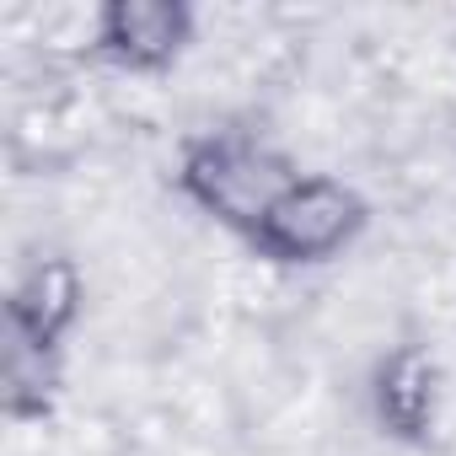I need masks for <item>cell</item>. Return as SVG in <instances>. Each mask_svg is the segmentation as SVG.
<instances>
[{"label": "cell", "mask_w": 456, "mask_h": 456, "mask_svg": "<svg viewBox=\"0 0 456 456\" xmlns=\"http://www.w3.org/2000/svg\"><path fill=\"white\" fill-rule=\"evenodd\" d=\"M296 161L269 145L253 129H209L193 134L177 156V188L188 204H199L215 225L237 232L242 242L264 225V215L280 204V193L296 183Z\"/></svg>", "instance_id": "6da1fadb"}, {"label": "cell", "mask_w": 456, "mask_h": 456, "mask_svg": "<svg viewBox=\"0 0 456 456\" xmlns=\"http://www.w3.org/2000/svg\"><path fill=\"white\" fill-rule=\"evenodd\" d=\"M365 220H370V204L360 199L354 183L328 172H301L280 193V204L264 215V225L248 237V248L280 269H312L349 253L354 237L365 232Z\"/></svg>", "instance_id": "3957f363"}, {"label": "cell", "mask_w": 456, "mask_h": 456, "mask_svg": "<svg viewBox=\"0 0 456 456\" xmlns=\"http://www.w3.org/2000/svg\"><path fill=\"white\" fill-rule=\"evenodd\" d=\"M370 403H376V419H381L387 435H397L408 445L429 440L435 435V413H440V365L429 360V349H419V344L392 349L376 365Z\"/></svg>", "instance_id": "5b68a950"}, {"label": "cell", "mask_w": 456, "mask_h": 456, "mask_svg": "<svg viewBox=\"0 0 456 456\" xmlns=\"http://www.w3.org/2000/svg\"><path fill=\"white\" fill-rule=\"evenodd\" d=\"M193 38V6L183 0H108L92 17V49L124 70H167Z\"/></svg>", "instance_id": "277c9868"}, {"label": "cell", "mask_w": 456, "mask_h": 456, "mask_svg": "<svg viewBox=\"0 0 456 456\" xmlns=\"http://www.w3.org/2000/svg\"><path fill=\"white\" fill-rule=\"evenodd\" d=\"M81 317V269L38 258L6 301V413L44 419L60 387V338Z\"/></svg>", "instance_id": "7a4b0ae2"}]
</instances>
